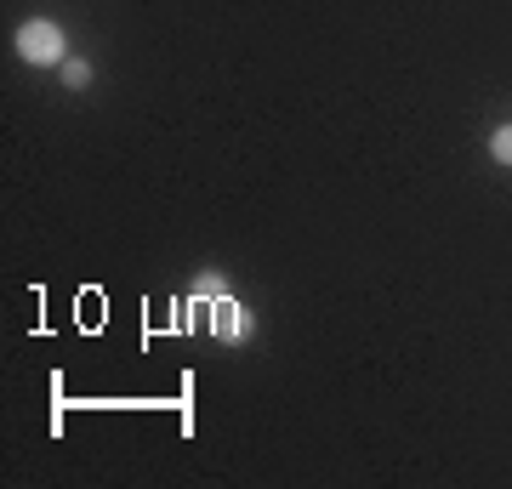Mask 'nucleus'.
<instances>
[{"mask_svg": "<svg viewBox=\"0 0 512 489\" xmlns=\"http://www.w3.org/2000/svg\"><path fill=\"white\" fill-rule=\"evenodd\" d=\"M490 154H495V165H512V126H495Z\"/></svg>", "mask_w": 512, "mask_h": 489, "instance_id": "7ed1b4c3", "label": "nucleus"}, {"mask_svg": "<svg viewBox=\"0 0 512 489\" xmlns=\"http://www.w3.org/2000/svg\"><path fill=\"white\" fill-rule=\"evenodd\" d=\"M217 336L222 342H245L251 336V313L239 308L234 296H217Z\"/></svg>", "mask_w": 512, "mask_h": 489, "instance_id": "f03ea898", "label": "nucleus"}, {"mask_svg": "<svg viewBox=\"0 0 512 489\" xmlns=\"http://www.w3.org/2000/svg\"><path fill=\"white\" fill-rule=\"evenodd\" d=\"M63 80H69L74 91H80V86H92V63H80V57H69V63H63Z\"/></svg>", "mask_w": 512, "mask_h": 489, "instance_id": "20e7f679", "label": "nucleus"}, {"mask_svg": "<svg viewBox=\"0 0 512 489\" xmlns=\"http://www.w3.org/2000/svg\"><path fill=\"white\" fill-rule=\"evenodd\" d=\"M63 52H69V40H63V29H57L52 18H29L18 29V57H23V63L52 69V63H63Z\"/></svg>", "mask_w": 512, "mask_h": 489, "instance_id": "f257e3e1", "label": "nucleus"}]
</instances>
